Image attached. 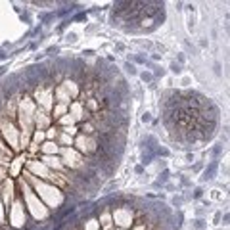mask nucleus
<instances>
[{
    "mask_svg": "<svg viewBox=\"0 0 230 230\" xmlns=\"http://www.w3.org/2000/svg\"><path fill=\"white\" fill-rule=\"evenodd\" d=\"M138 77H140V81L144 83V84H151L153 81V75H151V71H138Z\"/></svg>",
    "mask_w": 230,
    "mask_h": 230,
    "instance_id": "nucleus-11",
    "label": "nucleus"
},
{
    "mask_svg": "<svg viewBox=\"0 0 230 230\" xmlns=\"http://www.w3.org/2000/svg\"><path fill=\"white\" fill-rule=\"evenodd\" d=\"M140 121H142V123H144V125H146V123H151V113H150V111H146L144 115H142V117H140Z\"/></svg>",
    "mask_w": 230,
    "mask_h": 230,
    "instance_id": "nucleus-23",
    "label": "nucleus"
},
{
    "mask_svg": "<svg viewBox=\"0 0 230 230\" xmlns=\"http://www.w3.org/2000/svg\"><path fill=\"white\" fill-rule=\"evenodd\" d=\"M79 40V35H77V33H65V42H67V44H75V42Z\"/></svg>",
    "mask_w": 230,
    "mask_h": 230,
    "instance_id": "nucleus-17",
    "label": "nucleus"
},
{
    "mask_svg": "<svg viewBox=\"0 0 230 230\" xmlns=\"http://www.w3.org/2000/svg\"><path fill=\"white\" fill-rule=\"evenodd\" d=\"M163 190H167V192H174V190H180L178 186H174L173 182H167L165 186H163Z\"/></svg>",
    "mask_w": 230,
    "mask_h": 230,
    "instance_id": "nucleus-20",
    "label": "nucleus"
},
{
    "mask_svg": "<svg viewBox=\"0 0 230 230\" xmlns=\"http://www.w3.org/2000/svg\"><path fill=\"white\" fill-rule=\"evenodd\" d=\"M81 54H83L81 58H94L96 56V50H83Z\"/></svg>",
    "mask_w": 230,
    "mask_h": 230,
    "instance_id": "nucleus-22",
    "label": "nucleus"
},
{
    "mask_svg": "<svg viewBox=\"0 0 230 230\" xmlns=\"http://www.w3.org/2000/svg\"><path fill=\"white\" fill-rule=\"evenodd\" d=\"M44 56H48V58H58V56H60V46H48V48L44 50Z\"/></svg>",
    "mask_w": 230,
    "mask_h": 230,
    "instance_id": "nucleus-15",
    "label": "nucleus"
},
{
    "mask_svg": "<svg viewBox=\"0 0 230 230\" xmlns=\"http://www.w3.org/2000/svg\"><path fill=\"white\" fill-rule=\"evenodd\" d=\"M174 61L184 67V63H186V54H184V52H178V54H177V60H174Z\"/></svg>",
    "mask_w": 230,
    "mask_h": 230,
    "instance_id": "nucleus-19",
    "label": "nucleus"
},
{
    "mask_svg": "<svg viewBox=\"0 0 230 230\" xmlns=\"http://www.w3.org/2000/svg\"><path fill=\"white\" fill-rule=\"evenodd\" d=\"M203 196H205V188L200 184V186H196V188L190 192V200H203Z\"/></svg>",
    "mask_w": 230,
    "mask_h": 230,
    "instance_id": "nucleus-10",
    "label": "nucleus"
},
{
    "mask_svg": "<svg viewBox=\"0 0 230 230\" xmlns=\"http://www.w3.org/2000/svg\"><path fill=\"white\" fill-rule=\"evenodd\" d=\"M178 182H180V186H178V188L180 190H186V188H192V180L188 178V177H186V174H178Z\"/></svg>",
    "mask_w": 230,
    "mask_h": 230,
    "instance_id": "nucleus-12",
    "label": "nucleus"
},
{
    "mask_svg": "<svg viewBox=\"0 0 230 230\" xmlns=\"http://www.w3.org/2000/svg\"><path fill=\"white\" fill-rule=\"evenodd\" d=\"M198 46L200 48H207V46H209V42H207V38L201 37V38H198Z\"/></svg>",
    "mask_w": 230,
    "mask_h": 230,
    "instance_id": "nucleus-24",
    "label": "nucleus"
},
{
    "mask_svg": "<svg viewBox=\"0 0 230 230\" xmlns=\"http://www.w3.org/2000/svg\"><path fill=\"white\" fill-rule=\"evenodd\" d=\"M221 217H223V209H219L213 217V224H221Z\"/></svg>",
    "mask_w": 230,
    "mask_h": 230,
    "instance_id": "nucleus-21",
    "label": "nucleus"
},
{
    "mask_svg": "<svg viewBox=\"0 0 230 230\" xmlns=\"http://www.w3.org/2000/svg\"><path fill=\"white\" fill-rule=\"evenodd\" d=\"M96 29H98V25H90V27H88V29H86V33H94V31H96Z\"/></svg>",
    "mask_w": 230,
    "mask_h": 230,
    "instance_id": "nucleus-30",
    "label": "nucleus"
},
{
    "mask_svg": "<svg viewBox=\"0 0 230 230\" xmlns=\"http://www.w3.org/2000/svg\"><path fill=\"white\" fill-rule=\"evenodd\" d=\"M219 169H221V161H215V159H211V161H209V163H207V165L203 167V171H201L200 184H205V182H211V180H215V177H217Z\"/></svg>",
    "mask_w": 230,
    "mask_h": 230,
    "instance_id": "nucleus-2",
    "label": "nucleus"
},
{
    "mask_svg": "<svg viewBox=\"0 0 230 230\" xmlns=\"http://www.w3.org/2000/svg\"><path fill=\"white\" fill-rule=\"evenodd\" d=\"M184 203H186L184 196H182V194H174L173 198H171V209L178 211V209H182V205H184Z\"/></svg>",
    "mask_w": 230,
    "mask_h": 230,
    "instance_id": "nucleus-4",
    "label": "nucleus"
},
{
    "mask_svg": "<svg viewBox=\"0 0 230 230\" xmlns=\"http://www.w3.org/2000/svg\"><path fill=\"white\" fill-rule=\"evenodd\" d=\"M148 60L153 61V63H156V61H161V60H163V54H159V52H150Z\"/></svg>",
    "mask_w": 230,
    "mask_h": 230,
    "instance_id": "nucleus-18",
    "label": "nucleus"
},
{
    "mask_svg": "<svg viewBox=\"0 0 230 230\" xmlns=\"http://www.w3.org/2000/svg\"><path fill=\"white\" fill-rule=\"evenodd\" d=\"M165 17V2H115L109 12V25L129 35H144L157 31Z\"/></svg>",
    "mask_w": 230,
    "mask_h": 230,
    "instance_id": "nucleus-1",
    "label": "nucleus"
},
{
    "mask_svg": "<svg viewBox=\"0 0 230 230\" xmlns=\"http://www.w3.org/2000/svg\"><path fill=\"white\" fill-rule=\"evenodd\" d=\"M156 182L161 184V186H165L167 182H171V171H169V169L159 171V173H157V180H156Z\"/></svg>",
    "mask_w": 230,
    "mask_h": 230,
    "instance_id": "nucleus-6",
    "label": "nucleus"
},
{
    "mask_svg": "<svg viewBox=\"0 0 230 230\" xmlns=\"http://www.w3.org/2000/svg\"><path fill=\"white\" fill-rule=\"evenodd\" d=\"M228 219H230V217H228V211H224V215H223V217H221V223H223V224H224V226H226V224H228Z\"/></svg>",
    "mask_w": 230,
    "mask_h": 230,
    "instance_id": "nucleus-28",
    "label": "nucleus"
},
{
    "mask_svg": "<svg viewBox=\"0 0 230 230\" xmlns=\"http://www.w3.org/2000/svg\"><path fill=\"white\" fill-rule=\"evenodd\" d=\"M223 151H224V144H223V142H219V144H215V146L209 150V156H211L215 161H219V159L223 157Z\"/></svg>",
    "mask_w": 230,
    "mask_h": 230,
    "instance_id": "nucleus-5",
    "label": "nucleus"
},
{
    "mask_svg": "<svg viewBox=\"0 0 230 230\" xmlns=\"http://www.w3.org/2000/svg\"><path fill=\"white\" fill-rule=\"evenodd\" d=\"M203 167H205V161H203V159H200V161H194L192 165H190V171H192L194 174H198V173H201V171H203Z\"/></svg>",
    "mask_w": 230,
    "mask_h": 230,
    "instance_id": "nucleus-14",
    "label": "nucleus"
},
{
    "mask_svg": "<svg viewBox=\"0 0 230 230\" xmlns=\"http://www.w3.org/2000/svg\"><path fill=\"white\" fill-rule=\"evenodd\" d=\"M123 69H125V73H127L129 77H138V67H136L134 63L125 61V63H123Z\"/></svg>",
    "mask_w": 230,
    "mask_h": 230,
    "instance_id": "nucleus-8",
    "label": "nucleus"
},
{
    "mask_svg": "<svg viewBox=\"0 0 230 230\" xmlns=\"http://www.w3.org/2000/svg\"><path fill=\"white\" fill-rule=\"evenodd\" d=\"M19 19L23 21V23H27V25H33V17H31V12H29V10H23V12L19 14Z\"/></svg>",
    "mask_w": 230,
    "mask_h": 230,
    "instance_id": "nucleus-16",
    "label": "nucleus"
},
{
    "mask_svg": "<svg viewBox=\"0 0 230 230\" xmlns=\"http://www.w3.org/2000/svg\"><path fill=\"white\" fill-rule=\"evenodd\" d=\"M169 71H171L173 75H177V77H180V75H182V71H184V67H182V65H178L177 61H174V60H173V61L169 63Z\"/></svg>",
    "mask_w": 230,
    "mask_h": 230,
    "instance_id": "nucleus-13",
    "label": "nucleus"
},
{
    "mask_svg": "<svg viewBox=\"0 0 230 230\" xmlns=\"http://www.w3.org/2000/svg\"><path fill=\"white\" fill-rule=\"evenodd\" d=\"M186 12H188V29L192 31L194 29V21H196V8L192 6V4H186Z\"/></svg>",
    "mask_w": 230,
    "mask_h": 230,
    "instance_id": "nucleus-7",
    "label": "nucleus"
},
{
    "mask_svg": "<svg viewBox=\"0 0 230 230\" xmlns=\"http://www.w3.org/2000/svg\"><path fill=\"white\" fill-rule=\"evenodd\" d=\"M115 50H117V52H125V50H127V46L123 44V42H117V44H115Z\"/></svg>",
    "mask_w": 230,
    "mask_h": 230,
    "instance_id": "nucleus-26",
    "label": "nucleus"
},
{
    "mask_svg": "<svg viewBox=\"0 0 230 230\" xmlns=\"http://www.w3.org/2000/svg\"><path fill=\"white\" fill-rule=\"evenodd\" d=\"M190 228L192 230H207V219H194Z\"/></svg>",
    "mask_w": 230,
    "mask_h": 230,
    "instance_id": "nucleus-9",
    "label": "nucleus"
},
{
    "mask_svg": "<svg viewBox=\"0 0 230 230\" xmlns=\"http://www.w3.org/2000/svg\"><path fill=\"white\" fill-rule=\"evenodd\" d=\"M134 173H136V174H144V173H146V169L142 167V165H136V167H134Z\"/></svg>",
    "mask_w": 230,
    "mask_h": 230,
    "instance_id": "nucleus-27",
    "label": "nucleus"
},
{
    "mask_svg": "<svg viewBox=\"0 0 230 230\" xmlns=\"http://www.w3.org/2000/svg\"><path fill=\"white\" fill-rule=\"evenodd\" d=\"M127 61L134 63V65H146V61H148V54H144V52H136V54H130V56L127 58Z\"/></svg>",
    "mask_w": 230,
    "mask_h": 230,
    "instance_id": "nucleus-3",
    "label": "nucleus"
},
{
    "mask_svg": "<svg viewBox=\"0 0 230 230\" xmlns=\"http://www.w3.org/2000/svg\"><path fill=\"white\" fill-rule=\"evenodd\" d=\"M8 58H12V54H6L2 48H0V61H4V60H8Z\"/></svg>",
    "mask_w": 230,
    "mask_h": 230,
    "instance_id": "nucleus-25",
    "label": "nucleus"
},
{
    "mask_svg": "<svg viewBox=\"0 0 230 230\" xmlns=\"http://www.w3.org/2000/svg\"><path fill=\"white\" fill-rule=\"evenodd\" d=\"M186 159H188L190 163H194V161H196V157H194V153H192V151H188V153H186Z\"/></svg>",
    "mask_w": 230,
    "mask_h": 230,
    "instance_id": "nucleus-29",
    "label": "nucleus"
}]
</instances>
